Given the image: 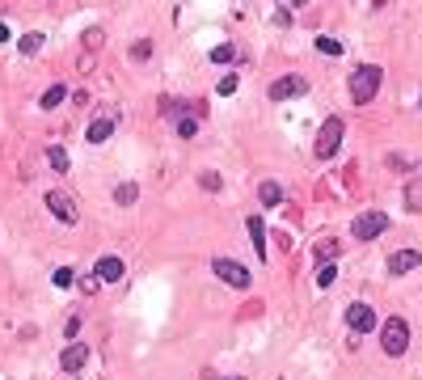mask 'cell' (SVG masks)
Instances as JSON below:
<instances>
[{
  "label": "cell",
  "instance_id": "obj_1",
  "mask_svg": "<svg viewBox=\"0 0 422 380\" xmlns=\"http://www.w3.org/2000/svg\"><path fill=\"white\" fill-rule=\"evenodd\" d=\"M380 80H385V68L380 63H359L351 72V102L355 106H368L376 93H380Z\"/></svg>",
  "mask_w": 422,
  "mask_h": 380
},
{
  "label": "cell",
  "instance_id": "obj_2",
  "mask_svg": "<svg viewBox=\"0 0 422 380\" xmlns=\"http://www.w3.org/2000/svg\"><path fill=\"white\" fill-rule=\"evenodd\" d=\"M380 351H385L389 360H397V355L410 351V321H406V317L380 321Z\"/></svg>",
  "mask_w": 422,
  "mask_h": 380
},
{
  "label": "cell",
  "instance_id": "obj_3",
  "mask_svg": "<svg viewBox=\"0 0 422 380\" xmlns=\"http://www.w3.org/2000/svg\"><path fill=\"white\" fill-rule=\"evenodd\" d=\"M342 135H347V123L338 118V114H330L325 123H321V131H317V144H313V157L317 161H330L338 148H342Z\"/></svg>",
  "mask_w": 422,
  "mask_h": 380
},
{
  "label": "cell",
  "instance_id": "obj_4",
  "mask_svg": "<svg viewBox=\"0 0 422 380\" xmlns=\"http://www.w3.org/2000/svg\"><path fill=\"white\" fill-rule=\"evenodd\" d=\"M389 212H364V216H355V224H351V233H355V241H376V237H385L389 233Z\"/></svg>",
  "mask_w": 422,
  "mask_h": 380
},
{
  "label": "cell",
  "instance_id": "obj_5",
  "mask_svg": "<svg viewBox=\"0 0 422 380\" xmlns=\"http://www.w3.org/2000/svg\"><path fill=\"white\" fill-rule=\"evenodd\" d=\"M211 271H216V279H224L228 288H237V292H245L249 283H254V271L249 266H241L237 258H216L211 262Z\"/></svg>",
  "mask_w": 422,
  "mask_h": 380
},
{
  "label": "cell",
  "instance_id": "obj_6",
  "mask_svg": "<svg viewBox=\"0 0 422 380\" xmlns=\"http://www.w3.org/2000/svg\"><path fill=\"white\" fill-rule=\"evenodd\" d=\"M46 212H51L55 220H63V224H76V220H80V207L72 203L68 190H46Z\"/></svg>",
  "mask_w": 422,
  "mask_h": 380
},
{
  "label": "cell",
  "instance_id": "obj_7",
  "mask_svg": "<svg viewBox=\"0 0 422 380\" xmlns=\"http://www.w3.org/2000/svg\"><path fill=\"white\" fill-rule=\"evenodd\" d=\"M347 326H351V330H355V338H359V334H372L380 321H376L372 305H364V300H359V305H351V309H347Z\"/></svg>",
  "mask_w": 422,
  "mask_h": 380
},
{
  "label": "cell",
  "instance_id": "obj_8",
  "mask_svg": "<svg viewBox=\"0 0 422 380\" xmlns=\"http://www.w3.org/2000/svg\"><path fill=\"white\" fill-rule=\"evenodd\" d=\"M300 93H309V80L304 76H279L275 85H271V102H287V97H300Z\"/></svg>",
  "mask_w": 422,
  "mask_h": 380
},
{
  "label": "cell",
  "instance_id": "obj_9",
  "mask_svg": "<svg viewBox=\"0 0 422 380\" xmlns=\"http://www.w3.org/2000/svg\"><path fill=\"white\" fill-rule=\"evenodd\" d=\"M85 364H89V347H85V343H68L63 355H59V368H63L68 376H76V372H85Z\"/></svg>",
  "mask_w": 422,
  "mask_h": 380
},
{
  "label": "cell",
  "instance_id": "obj_10",
  "mask_svg": "<svg viewBox=\"0 0 422 380\" xmlns=\"http://www.w3.org/2000/svg\"><path fill=\"white\" fill-rule=\"evenodd\" d=\"M389 275H410V271H418L422 266V254L418 250H397V254H389Z\"/></svg>",
  "mask_w": 422,
  "mask_h": 380
},
{
  "label": "cell",
  "instance_id": "obj_11",
  "mask_svg": "<svg viewBox=\"0 0 422 380\" xmlns=\"http://www.w3.org/2000/svg\"><path fill=\"white\" fill-rule=\"evenodd\" d=\"M101 283H118L123 275H127V262L118 258V254H106V258H97V271H93Z\"/></svg>",
  "mask_w": 422,
  "mask_h": 380
},
{
  "label": "cell",
  "instance_id": "obj_12",
  "mask_svg": "<svg viewBox=\"0 0 422 380\" xmlns=\"http://www.w3.org/2000/svg\"><path fill=\"white\" fill-rule=\"evenodd\" d=\"M110 135H114V118H93V123H89V131H85V140H89V144H106Z\"/></svg>",
  "mask_w": 422,
  "mask_h": 380
},
{
  "label": "cell",
  "instance_id": "obj_13",
  "mask_svg": "<svg viewBox=\"0 0 422 380\" xmlns=\"http://www.w3.org/2000/svg\"><path fill=\"white\" fill-rule=\"evenodd\" d=\"M245 233H249V241H254L258 258H266V224H262L258 216H249V220H245Z\"/></svg>",
  "mask_w": 422,
  "mask_h": 380
},
{
  "label": "cell",
  "instance_id": "obj_14",
  "mask_svg": "<svg viewBox=\"0 0 422 380\" xmlns=\"http://www.w3.org/2000/svg\"><path fill=\"white\" fill-rule=\"evenodd\" d=\"M258 203H262V207H279V203H283V186H279V182H262V186H258Z\"/></svg>",
  "mask_w": 422,
  "mask_h": 380
},
{
  "label": "cell",
  "instance_id": "obj_15",
  "mask_svg": "<svg viewBox=\"0 0 422 380\" xmlns=\"http://www.w3.org/2000/svg\"><path fill=\"white\" fill-rule=\"evenodd\" d=\"M406 207H410V212H422V178H410V182H406Z\"/></svg>",
  "mask_w": 422,
  "mask_h": 380
},
{
  "label": "cell",
  "instance_id": "obj_16",
  "mask_svg": "<svg viewBox=\"0 0 422 380\" xmlns=\"http://www.w3.org/2000/svg\"><path fill=\"white\" fill-rule=\"evenodd\" d=\"M42 42H46L42 34H21V38H17V51H21V55H38Z\"/></svg>",
  "mask_w": 422,
  "mask_h": 380
},
{
  "label": "cell",
  "instance_id": "obj_17",
  "mask_svg": "<svg viewBox=\"0 0 422 380\" xmlns=\"http://www.w3.org/2000/svg\"><path fill=\"white\" fill-rule=\"evenodd\" d=\"M63 97H68V89H63V85H51V89H46L42 97H38V106H42V110H55V106H59Z\"/></svg>",
  "mask_w": 422,
  "mask_h": 380
},
{
  "label": "cell",
  "instance_id": "obj_18",
  "mask_svg": "<svg viewBox=\"0 0 422 380\" xmlns=\"http://www.w3.org/2000/svg\"><path fill=\"white\" fill-rule=\"evenodd\" d=\"M114 199H118V207H131V203L139 199V186H135V182H123V186H114Z\"/></svg>",
  "mask_w": 422,
  "mask_h": 380
},
{
  "label": "cell",
  "instance_id": "obj_19",
  "mask_svg": "<svg viewBox=\"0 0 422 380\" xmlns=\"http://www.w3.org/2000/svg\"><path fill=\"white\" fill-rule=\"evenodd\" d=\"M334 279H338V266H334V262H321V266H317V288H334Z\"/></svg>",
  "mask_w": 422,
  "mask_h": 380
},
{
  "label": "cell",
  "instance_id": "obj_20",
  "mask_svg": "<svg viewBox=\"0 0 422 380\" xmlns=\"http://www.w3.org/2000/svg\"><path fill=\"white\" fill-rule=\"evenodd\" d=\"M46 161H51V169H55V173H68V169H72L63 148H51V152H46Z\"/></svg>",
  "mask_w": 422,
  "mask_h": 380
},
{
  "label": "cell",
  "instance_id": "obj_21",
  "mask_svg": "<svg viewBox=\"0 0 422 380\" xmlns=\"http://www.w3.org/2000/svg\"><path fill=\"white\" fill-rule=\"evenodd\" d=\"M334 258H338V241H321V245H317V266H321V262H334Z\"/></svg>",
  "mask_w": 422,
  "mask_h": 380
},
{
  "label": "cell",
  "instance_id": "obj_22",
  "mask_svg": "<svg viewBox=\"0 0 422 380\" xmlns=\"http://www.w3.org/2000/svg\"><path fill=\"white\" fill-rule=\"evenodd\" d=\"M317 51H321V55H342V42H338V38H321V34H317Z\"/></svg>",
  "mask_w": 422,
  "mask_h": 380
},
{
  "label": "cell",
  "instance_id": "obj_23",
  "mask_svg": "<svg viewBox=\"0 0 422 380\" xmlns=\"http://www.w3.org/2000/svg\"><path fill=\"white\" fill-rule=\"evenodd\" d=\"M178 135H182V140H194V135H199V123L182 114V118H178Z\"/></svg>",
  "mask_w": 422,
  "mask_h": 380
},
{
  "label": "cell",
  "instance_id": "obj_24",
  "mask_svg": "<svg viewBox=\"0 0 422 380\" xmlns=\"http://www.w3.org/2000/svg\"><path fill=\"white\" fill-rule=\"evenodd\" d=\"M148 55H152V38H139V42L131 47V59L139 63V59H148Z\"/></svg>",
  "mask_w": 422,
  "mask_h": 380
},
{
  "label": "cell",
  "instance_id": "obj_25",
  "mask_svg": "<svg viewBox=\"0 0 422 380\" xmlns=\"http://www.w3.org/2000/svg\"><path fill=\"white\" fill-rule=\"evenodd\" d=\"M76 288H80L85 296H93V292L101 288V279H97V275H80V279H76Z\"/></svg>",
  "mask_w": 422,
  "mask_h": 380
},
{
  "label": "cell",
  "instance_id": "obj_26",
  "mask_svg": "<svg viewBox=\"0 0 422 380\" xmlns=\"http://www.w3.org/2000/svg\"><path fill=\"white\" fill-rule=\"evenodd\" d=\"M232 55H237V51H232V47H228V42H220V47H216V51H211V63H228V59H232Z\"/></svg>",
  "mask_w": 422,
  "mask_h": 380
},
{
  "label": "cell",
  "instance_id": "obj_27",
  "mask_svg": "<svg viewBox=\"0 0 422 380\" xmlns=\"http://www.w3.org/2000/svg\"><path fill=\"white\" fill-rule=\"evenodd\" d=\"M237 85H241L237 76H224V80H220V97H232V93H237Z\"/></svg>",
  "mask_w": 422,
  "mask_h": 380
},
{
  "label": "cell",
  "instance_id": "obj_28",
  "mask_svg": "<svg viewBox=\"0 0 422 380\" xmlns=\"http://www.w3.org/2000/svg\"><path fill=\"white\" fill-rule=\"evenodd\" d=\"M389 169H397V173H406V169H410V161H406L402 152H393V157H389Z\"/></svg>",
  "mask_w": 422,
  "mask_h": 380
},
{
  "label": "cell",
  "instance_id": "obj_29",
  "mask_svg": "<svg viewBox=\"0 0 422 380\" xmlns=\"http://www.w3.org/2000/svg\"><path fill=\"white\" fill-rule=\"evenodd\" d=\"M199 182H203V190H220V173H203Z\"/></svg>",
  "mask_w": 422,
  "mask_h": 380
},
{
  "label": "cell",
  "instance_id": "obj_30",
  "mask_svg": "<svg viewBox=\"0 0 422 380\" xmlns=\"http://www.w3.org/2000/svg\"><path fill=\"white\" fill-rule=\"evenodd\" d=\"M76 279H72V271H55V288H72Z\"/></svg>",
  "mask_w": 422,
  "mask_h": 380
},
{
  "label": "cell",
  "instance_id": "obj_31",
  "mask_svg": "<svg viewBox=\"0 0 422 380\" xmlns=\"http://www.w3.org/2000/svg\"><path fill=\"white\" fill-rule=\"evenodd\" d=\"M0 42H8V25L4 21H0Z\"/></svg>",
  "mask_w": 422,
  "mask_h": 380
},
{
  "label": "cell",
  "instance_id": "obj_32",
  "mask_svg": "<svg viewBox=\"0 0 422 380\" xmlns=\"http://www.w3.org/2000/svg\"><path fill=\"white\" fill-rule=\"evenodd\" d=\"M220 380H245V376H220Z\"/></svg>",
  "mask_w": 422,
  "mask_h": 380
}]
</instances>
